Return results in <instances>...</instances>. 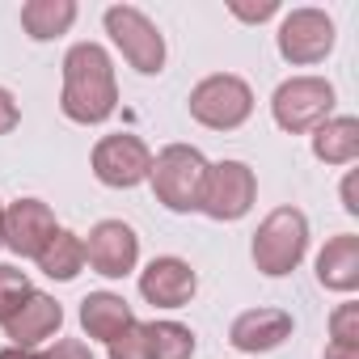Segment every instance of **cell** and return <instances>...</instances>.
Wrapping results in <instances>:
<instances>
[{
	"label": "cell",
	"mask_w": 359,
	"mask_h": 359,
	"mask_svg": "<svg viewBox=\"0 0 359 359\" xmlns=\"http://www.w3.org/2000/svg\"><path fill=\"white\" fill-rule=\"evenodd\" d=\"M64 118L81 127H97L118 110V81L114 60L102 43H76L64 55V89H60Z\"/></svg>",
	"instance_id": "obj_1"
},
{
	"label": "cell",
	"mask_w": 359,
	"mask_h": 359,
	"mask_svg": "<svg viewBox=\"0 0 359 359\" xmlns=\"http://www.w3.org/2000/svg\"><path fill=\"white\" fill-rule=\"evenodd\" d=\"M203 177H208V156L199 148H191V144H165L152 156V169H148V182H152L156 203L177 212V216L199 212Z\"/></svg>",
	"instance_id": "obj_2"
},
{
	"label": "cell",
	"mask_w": 359,
	"mask_h": 359,
	"mask_svg": "<svg viewBox=\"0 0 359 359\" xmlns=\"http://www.w3.org/2000/svg\"><path fill=\"white\" fill-rule=\"evenodd\" d=\"M250 254H254V266L262 275H271V279L292 275L304 262V254H309V220H304V212L300 208H275V212H266V220L254 233Z\"/></svg>",
	"instance_id": "obj_3"
},
{
	"label": "cell",
	"mask_w": 359,
	"mask_h": 359,
	"mask_svg": "<svg viewBox=\"0 0 359 359\" xmlns=\"http://www.w3.org/2000/svg\"><path fill=\"white\" fill-rule=\"evenodd\" d=\"M187 106H191L195 123H203L212 131H237L254 114V89L237 72H212L191 89Z\"/></svg>",
	"instance_id": "obj_4"
},
{
	"label": "cell",
	"mask_w": 359,
	"mask_h": 359,
	"mask_svg": "<svg viewBox=\"0 0 359 359\" xmlns=\"http://www.w3.org/2000/svg\"><path fill=\"white\" fill-rule=\"evenodd\" d=\"M102 22H106L110 43L123 51V60H127L135 72L156 76V72L165 68V39H161L156 22H152L144 9H135V5H110V9L102 13Z\"/></svg>",
	"instance_id": "obj_5"
},
{
	"label": "cell",
	"mask_w": 359,
	"mask_h": 359,
	"mask_svg": "<svg viewBox=\"0 0 359 359\" xmlns=\"http://www.w3.org/2000/svg\"><path fill=\"white\" fill-rule=\"evenodd\" d=\"M258 199V177L245 161H220V165H208V177H203V195H199V212L208 220H220V224H233L241 216H250Z\"/></svg>",
	"instance_id": "obj_6"
},
{
	"label": "cell",
	"mask_w": 359,
	"mask_h": 359,
	"mask_svg": "<svg viewBox=\"0 0 359 359\" xmlns=\"http://www.w3.org/2000/svg\"><path fill=\"white\" fill-rule=\"evenodd\" d=\"M271 114L283 131H317L325 118H334V85L325 76H292L275 89Z\"/></svg>",
	"instance_id": "obj_7"
},
{
	"label": "cell",
	"mask_w": 359,
	"mask_h": 359,
	"mask_svg": "<svg viewBox=\"0 0 359 359\" xmlns=\"http://www.w3.org/2000/svg\"><path fill=\"white\" fill-rule=\"evenodd\" d=\"M89 165H93V177H97L102 187H110V191H131V187L148 182L152 148H148L140 135H131V131L102 135V140L93 144Z\"/></svg>",
	"instance_id": "obj_8"
},
{
	"label": "cell",
	"mask_w": 359,
	"mask_h": 359,
	"mask_svg": "<svg viewBox=\"0 0 359 359\" xmlns=\"http://www.w3.org/2000/svg\"><path fill=\"white\" fill-rule=\"evenodd\" d=\"M279 55L296 68H309V64H321L330 51H334V18L325 9H292L283 22H279Z\"/></svg>",
	"instance_id": "obj_9"
},
{
	"label": "cell",
	"mask_w": 359,
	"mask_h": 359,
	"mask_svg": "<svg viewBox=\"0 0 359 359\" xmlns=\"http://www.w3.org/2000/svg\"><path fill=\"white\" fill-rule=\"evenodd\" d=\"M81 241H85V262L102 279H123L140 262V237L127 220H97L89 229V237H81Z\"/></svg>",
	"instance_id": "obj_10"
},
{
	"label": "cell",
	"mask_w": 359,
	"mask_h": 359,
	"mask_svg": "<svg viewBox=\"0 0 359 359\" xmlns=\"http://www.w3.org/2000/svg\"><path fill=\"white\" fill-rule=\"evenodd\" d=\"M195 292H199V275L177 254H161L140 271V296L156 309H187Z\"/></svg>",
	"instance_id": "obj_11"
},
{
	"label": "cell",
	"mask_w": 359,
	"mask_h": 359,
	"mask_svg": "<svg viewBox=\"0 0 359 359\" xmlns=\"http://www.w3.org/2000/svg\"><path fill=\"white\" fill-rule=\"evenodd\" d=\"M55 233H60L55 212L43 199H13L5 208V245L18 258H39Z\"/></svg>",
	"instance_id": "obj_12"
},
{
	"label": "cell",
	"mask_w": 359,
	"mask_h": 359,
	"mask_svg": "<svg viewBox=\"0 0 359 359\" xmlns=\"http://www.w3.org/2000/svg\"><path fill=\"white\" fill-rule=\"evenodd\" d=\"M292 338V313L283 309H245L233 325H229V342L245 355H262L275 351Z\"/></svg>",
	"instance_id": "obj_13"
},
{
	"label": "cell",
	"mask_w": 359,
	"mask_h": 359,
	"mask_svg": "<svg viewBox=\"0 0 359 359\" xmlns=\"http://www.w3.org/2000/svg\"><path fill=\"white\" fill-rule=\"evenodd\" d=\"M60 325H64L60 300L47 296V292H30L26 304L5 321V334L13 338V346H39V342H47V338H55Z\"/></svg>",
	"instance_id": "obj_14"
},
{
	"label": "cell",
	"mask_w": 359,
	"mask_h": 359,
	"mask_svg": "<svg viewBox=\"0 0 359 359\" xmlns=\"http://www.w3.org/2000/svg\"><path fill=\"white\" fill-rule=\"evenodd\" d=\"M317 283L325 292H355L359 287V237L338 233L317 254Z\"/></svg>",
	"instance_id": "obj_15"
},
{
	"label": "cell",
	"mask_w": 359,
	"mask_h": 359,
	"mask_svg": "<svg viewBox=\"0 0 359 359\" xmlns=\"http://www.w3.org/2000/svg\"><path fill=\"white\" fill-rule=\"evenodd\" d=\"M131 321H135V313L118 292H89L81 300V330L97 342H114Z\"/></svg>",
	"instance_id": "obj_16"
},
{
	"label": "cell",
	"mask_w": 359,
	"mask_h": 359,
	"mask_svg": "<svg viewBox=\"0 0 359 359\" xmlns=\"http://www.w3.org/2000/svg\"><path fill=\"white\" fill-rule=\"evenodd\" d=\"M313 156L325 165H351L359 156V118L334 114L313 131Z\"/></svg>",
	"instance_id": "obj_17"
},
{
	"label": "cell",
	"mask_w": 359,
	"mask_h": 359,
	"mask_svg": "<svg viewBox=\"0 0 359 359\" xmlns=\"http://www.w3.org/2000/svg\"><path fill=\"white\" fill-rule=\"evenodd\" d=\"M72 22H76L72 0H26L22 5V30L34 43H51V39L68 34Z\"/></svg>",
	"instance_id": "obj_18"
},
{
	"label": "cell",
	"mask_w": 359,
	"mask_h": 359,
	"mask_svg": "<svg viewBox=\"0 0 359 359\" xmlns=\"http://www.w3.org/2000/svg\"><path fill=\"white\" fill-rule=\"evenodd\" d=\"M34 262H39V271H43L47 279L68 283V279H76V275H81V266H85V241H81L76 233L60 229V233L43 245V254H39Z\"/></svg>",
	"instance_id": "obj_19"
},
{
	"label": "cell",
	"mask_w": 359,
	"mask_h": 359,
	"mask_svg": "<svg viewBox=\"0 0 359 359\" xmlns=\"http://www.w3.org/2000/svg\"><path fill=\"white\" fill-rule=\"evenodd\" d=\"M152 359H191L195 355V334L182 321H144Z\"/></svg>",
	"instance_id": "obj_20"
},
{
	"label": "cell",
	"mask_w": 359,
	"mask_h": 359,
	"mask_svg": "<svg viewBox=\"0 0 359 359\" xmlns=\"http://www.w3.org/2000/svg\"><path fill=\"white\" fill-rule=\"evenodd\" d=\"M30 292H34V283H30L26 271H18V266H9V262H0V325H5V321L26 304Z\"/></svg>",
	"instance_id": "obj_21"
},
{
	"label": "cell",
	"mask_w": 359,
	"mask_h": 359,
	"mask_svg": "<svg viewBox=\"0 0 359 359\" xmlns=\"http://www.w3.org/2000/svg\"><path fill=\"white\" fill-rule=\"evenodd\" d=\"M110 346V359H152V346H148V330H144V321H131L114 342H106Z\"/></svg>",
	"instance_id": "obj_22"
},
{
	"label": "cell",
	"mask_w": 359,
	"mask_h": 359,
	"mask_svg": "<svg viewBox=\"0 0 359 359\" xmlns=\"http://www.w3.org/2000/svg\"><path fill=\"white\" fill-rule=\"evenodd\" d=\"M330 342H355L359 346V304H338L330 317Z\"/></svg>",
	"instance_id": "obj_23"
},
{
	"label": "cell",
	"mask_w": 359,
	"mask_h": 359,
	"mask_svg": "<svg viewBox=\"0 0 359 359\" xmlns=\"http://www.w3.org/2000/svg\"><path fill=\"white\" fill-rule=\"evenodd\" d=\"M43 359H93V351H89L81 338H55V342L43 351Z\"/></svg>",
	"instance_id": "obj_24"
},
{
	"label": "cell",
	"mask_w": 359,
	"mask_h": 359,
	"mask_svg": "<svg viewBox=\"0 0 359 359\" xmlns=\"http://www.w3.org/2000/svg\"><path fill=\"white\" fill-rule=\"evenodd\" d=\"M18 123H22V106H18V97L5 85H0V135H9Z\"/></svg>",
	"instance_id": "obj_25"
},
{
	"label": "cell",
	"mask_w": 359,
	"mask_h": 359,
	"mask_svg": "<svg viewBox=\"0 0 359 359\" xmlns=\"http://www.w3.org/2000/svg\"><path fill=\"white\" fill-rule=\"evenodd\" d=\"M229 9H233V18H241V22H266V18L279 13L275 0H262V5H241V0H233Z\"/></svg>",
	"instance_id": "obj_26"
},
{
	"label": "cell",
	"mask_w": 359,
	"mask_h": 359,
	"mask_svg": "<svg viewBox=\"0 0 359 359\" xmlns=\"http://www.w3.org/2000/svg\"><path fill=\"white\" fill-rule=\"evenodd\" d=\"M325 359H359L355 342H325Z\"/></svg>",
	"instance_id": "obj_27"
},
{
	"label": "cell",
	"mask_w": 359,
	"mask_h": 359,
	"mask_svg": "<svg viewBox=\"0 0 359 359\" xmlns=\"http://www.w3.org/2000/svg\"><path fill=\"white\" fill-rule=\"evenodd\" d=\"M0 359H43V355H34L30 346H5V351H0Z\"/></svg>",
	"instance_id": "obj_28"
},
{
	"label": "cell",
	"mask_w": 359,
	"mask_h": 359,
	"mask_svg": "<svg viewBox=\"0 0 359 359\" xmlns=\"http://www.w3.org/2000/svg\"><path fill=\"white\" fill-rule=\"evenodd\" d=\"M0 250H5V203H0Z\"/></svg>",
	"instance_id": "obj_29"
}]
</instances>
